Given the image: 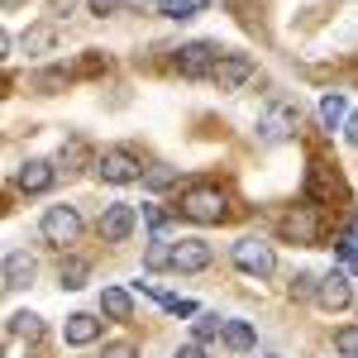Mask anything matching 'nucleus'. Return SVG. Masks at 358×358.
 <instances>
[{
  "label": "nucleus",
  "mask_w": 358,
  "mask_h": 358,
  "mask_svg": "<svg viewBox=\"0 0 358 358\" xmlns=\"http://www.w3.org/2000/svg\"><path fill=\"white\" fill-rule=\"evenodd\" d=\"M224 210H229V201H224L220 187H187L182 192V215L196 224H220Z\"/></svg>",
  "instance_id": "f257e3e1"
},
{
  "label": "nucleus",
  "mask_w": 358,
  "mask_h": 358,
  "mask_svg": "<svg viewBox=\"0 0 358 358\" xmlns=\"http://www.w3.org/2000/svg\"><path fill=\"white\" fill-rule=\"evenodd\" d=\"M234 268L248 273V277H273V268H277L273 244H263V239H239V244H234Z\"/></svg>",
  "instance_id": "f03ea898"
},
{
  "label": "nucleus",
  "mask_w": 358,
  "mask_h": 358,
  "mask_svg": "<svg viewBox=\"0 0 358 358\" xmlns=\"http://www.w3.org/2000/svg\"><path fill=\"white\" fill-rule=\"evenodd\" d=\"M296 129H301V110H296V106H287V101H277V106H268V115L258 120V134L268 138V143H282V138H296Z\"/></svg>",
  "instance_id": "7ed1b4c3"
},
{
  "label": "nucleus",
  "mask_w": 358,
  "mask_h": 358,
  "mask_svg": "<svg viewBox=\"0 0 358 358\" xmlns=\"http://www.w3.org/2000/svg\"><path fill=\"white\" fill-rule=\"evenodd\" d=\"M77 234H82V215L72 210V206H48V215H43V239L57 248L77 244Z\"/></svg>",
  "instance_id": "20e7f679"
},
{
  "label": "nucleus",
  "mask_w": 358,
  "mask_h": 358,
  "mask_svg": "<svg viewBox=\"0 0 358 358\" xmlns=\"http://www.w3.org/2000/svg\"><path fill=\"white\" fill-rule=\"evenodd\" d=\"M96 172H101V177H106L110 187H129V182H138V177H143L148 167L138 163L129 148H110V153L101 158V167H96Z\"/></svg>",
  "instance_id": "39448f33"
},
{
  "label": "nucleus",
  "mask_w": 358,
  "mask_h": 358,
  "mask_svg": "<svg viewBox=\"0 0 358 358\" xmlns=\"http://www.w3.org/2000/svg\"><path fill=\"white\" fill-rule=\"evenodd\" d=\"M215 62H220L215 43H201V38H196V43H187V48L177 53V72L196 82V77H210V72H215Z\"/></svg>",
  "instance_id": "423d86ee"
},
{
  "label": "nucleus",
  "mask_w": 358,
  "mask_h": 358,
  "mask_svg": "<svg viewBox=\"0 0 358 358\" xmlns=\"http://www.w3.org/2000/svg\"><path fill=\"white\" fill-rule=\"evenodd\" d=\"M134 224H138V210L124 206V201H115V206H106V215H101V239L106 244H124L134 234Z\"/></svg>",
  "instance_id": "0eeeda50"
},
{
  "label": "nucleus",
  "mask_w": 358,
  "mask_h": 358,
  "mask_svg": "<svg viewBox=\"0 0 358 358\" xmlns=\"http://www.w3.org/2000/svg\"><path fill=\"white\" fill-rule=\"evenodd\" d=\"M248 77H253V57H244V53H220L215 72H210V82L220 86V91H239Z\"/></svg>",
  "instance_id": "6e6552de"
},
{
  "label": "nucleus",
  "mask_w": 358,
  "mask_h": 358,
  "mask_svg": "<svg viewBox=\"0 0 358 358\" xmlns=\"http://www.w3.org/2000/svg\"><path fill=\"white\" fill-rule=\"evenodd\" d=\"M172 268H177V273H201V268H210V244H206V239H182V244H172Z\"/></svg>",
  "instance_id": "1a4fd4ad"
},
{
  "label": "nucleus",
  "mask_w": 358,
  "mask_h": 358,
  "mask_svg": "<svg viewBox=\"0 0 358 358\" xmlns=\"http://www.w3.org/2000/svg\"><path fill=\"white\" fill-rule=\"evenodd\" d=\"M315 301L325 306V310H344V306L354 301V287H349V277H344V273L320 277V287H315Z\"/></svg>",
  "instance_id": "9d476101"
},
{
  "label": "nucleus",
  "mask_w": 358,
  "mask_h": 358,
  "mask_svg": "<svg viewBox=\"0 0 358 358\" xmlns=\"http://www.w3.org/2000/svg\"><path fill=\"white\" fill-rule=\"evenodd\" d=\"M53 182H57V167H53V163H43V158H29V163L20 167V192H24V196L48 192Z\"/></svg>",
  "instance_id": "9b49d317"
},
{
  "label": "nucleus",
  "mask_w": 358,
  "mask_h": 358,
  "mask_svg": "<svg viewBox=\"0 0 358 358\" xmlns=\"http://www.w3.org/2000/svg\"><path fill=\"white\" fill-rule=\"evenodd\" d=\"M34 273H38V263H34V258H29V253H20V248H15V253H5V292H20V287H29V282H34Z\"/></svg>",
  "instance_id": "f8f14e48"
},
{
  "label": "nucleus",
  "mask_w": 358,
  "mask_h": 358,
  "mask_svg": "<svg viewBox=\"0 0 358 358\" xmlns=\"http://www.w3.org/2000/svg\"><path fill=\"white\" fill-rule=\"evenodd\" d=\"M62 339H67L72 349H82V344H96V339H101V320H96V315H67V325H62Z\"/></svg>",
  "instance_id": "ddd939ff"
},
{
  "label": "nucleus",
  "mask_w": 358,
  "mask_h": 358,
  "mask_svg": "<svg viewBox=\"0 0 358 358\" xmlns=\"http://www.w3.org/2000/svg\"><path fill=\"white\" fill-rule=\"evenodd\" d=\"M282 234L287 239H296V244H315V234H320V224H315V210H292L287 220H282Z\"/></svg>",
  "instance_id": "4468645a"
},
{
  "label": "nucleus",
  "mask_w": 358,
  "mask_h": 358,
  "mask_svg": "<svg viewBox=\"0 0 358 358\" xmlns=\"http://www.w3.org/2000/svg\"><path fill=\"white\" fill-rule=\"evenodd\" d=\"M101 310H106L110 320H129V315H134V296H129L124 287H106V292H101Z\"/></svg>",
  "instance_id": "2eb2a0df"
},
{
  "label": "nucleus",
  "mask_w": 358,
  "mask_h": 358,
  "mask_svg": "<svg viewBox=\"0 0 358 358\" xmlns=\"http://www.w3.org/2000/svg\"><path fill=\"white\" fill-rule=\"evenodd\" d=\"M224 349L248 354V349H253V325H248V320H224Z\"/></svg>",
  "instance_id": "dca6fc26"
},
{
  "label": "nucleus",
  "mask_w": 358,
  "mask_h": 358,
  "mask_svg": "<svg viewBox=\"0 0 358 358\" xmlns=\"http://www.w3.org/2000/svg\"><path fill=\"white\" fill-rule=\"evenodd\" d=\"M344 115H349L344 96H339V91H330V96L320 101V120H325V129H339V124H344Z\"/></svg>",
  "instance_id": "f3484780"
},
{
  "label": "nucleus",
  "mask_w": 358,
  "mask_h": 358,
  "mask_svg": "<svg viewBox=\"0 0 358 358\" xmlns=\"http://www.w3.org/2000/svg\"><path fill=\"white\" fill-rule=\"evenodd\" d=\"M143 268H148V273L172 268V244H167V239H153V244H148V253H143Z\"/></svg>",
  "instance_id": "a211bd4d"
},
{
  "label": "nucleus",
  "mask_w": 358,
  "mask_h": 358,
  "mask_svg": "<svg viewBox=\"0 0 358 358\" xmlns=\"http://www.w3.org/2000/svg\"><path fill=\"white\" fill-rule=\"evenodd\" d=\"M86 273H91V263H86V258H67V263H62V287H67V292L86 287Z\"/></svg>",
  "instance_id": "6ab92c4d"
},
{
  "label": "nucleus",
  "mask_w": 358,
  "mask_h": 358,
  "mask_svg": "<svg viewBox=\"0 0 358 358\" xmlns=\"http://www.w3.org/2000/svg\"><path fill=\"white\" fill-rule=\"evenodd\" d=\"M10 334H24V339H38V334H43V320H38L34 310H20V315H10Z\"/></svg>",
  "instance_id": "aec40b11"
},
{
  "label": "nucleus",
  "mask_w": 358,
  "mask_h": 358,
  "mask_svg": "<svg viewBox=\"0 0 358 358\" xmlns=\"http://www.w3.org/2000/svg\"><path fill=\"white\" fill-rule=\"evenodd\" d=\"M210 0H158V10L163 15H172V20H187V15H196V10H206Z\"/></svg>",
  "instance_id": "412c9836"
},
{
  "label": "nucleus",
  "mask_w": 358,
  "mask_h": 358,
  "mask_svg": "<svg viewBox=\"0 0 358 358\" xmlns=\"http://www.w3.org/2000/svg\"><path fill=\"white\" fill-rule=\"evenodd\" d=\"M143 220H148V229H153V239H167V234H172V220H167L158 206H143Z\"/></svg>",
  "instance_id": "4be33fe9"
},
{
  "label": "nucleus",
  "mask_w": 358,
  "mask_h": 358,
  "mask_svg": "<svg viewBox=\"0 0 358 358\" xmlns=\"http://www.w3.org/2000/svg\"><path fill=\"white\" fill-rule=\"evenodd\" d=\"M143 182H148V187H153V192H163V187H172V182H177V167H148V172H143Z\"/></svg>",
  "instance_id": "5701e85b"
},
{
  "label": "nucleus",
  "mask_w": 358,
  "mask_h": 358,
  "mask_svg": "<svg viewBox=\"0 0 358 358\" xmlns=\"http://www.w3.org/2000/svg\"><path fill=\"white\" fill-rule=\"evenodd\" d=\"M334 349L344 358H358V325H344V330L334 334Z\"/></svg>",
  "instance_id": "b1692460"
},
{
  "label": "nucleus",
  "mask_w": 358,
  "mask_h": 358,
  "mask_svg": "<svg viewBox=\"0 0 358 358\" xmlns=\"http://www.w3.org/2000/svg\"><path fill=\"white\" fill-rule=\"evenodd\" d=\"M220 325H224V320H220V315H201V320H196V344H210V339H215V334H220Z\"/></svg>",
  "instance_id": "393cba45"
},
{
  "label": "nucleus",
  "mask_w": 358,
  "mask_h": 358,
  "mask_svg": "<svg viewBox=\"0 0 358 358\" xmlns=\"http://www.w3.org/2000/svg\"><path fill=\"white\" fill-rule=\"evenodd\" d=\"M53 38H57L53 29H29V34H24V48H29V53H34V48H53Z\"/></svg>",
  "instance_id": "a878e982"
},
{
  "label": "nucleus",
  "mask_w": 358,
  "mask_h": 358,
  "mask_svg": "<svg viewBox=\"0 0 358 358\" xmlns=\"http://www.w3.org/2000/svg\"><path fill=\"white\" fill-rule=\"evenodd\" d=\"M334 253H339V263H344L349 273H358V248L354 244H344V239H339V248H334Z\"/></svg>",
  "instance_id": "bb28decb"
},
{
  "label": "nucleus",
  "mask_w": 358,
  "mask_h": 358,
  "mask_svg": "<svg viewBox=\"0 0 358 358\" xmlns=\"http://www.w3.org/2000/svg\"><path fill=\"white\" fill-rule=\"evenodd\" d=\"M120 5H124V0H91V15L106 20V15H120Z\"/></svg>",
  "instance_id": "cd10ccee"
},
{
  "label": "nucleus",
  "mask_w": 358,
  "mask_h": 358,
  "mask_svg": "<svg viewBox=\"0 0 358 358\" xmlns=\"http://www.w3.org/2000/svg\"><path fill=\"white\" fill-rule=\"evenodd\" d=\"M315 287H320V282H315L310 273H301L296 282H292V296H306V292H315Z\"/></svg>",
  "instance_id": "c85d7f7f"
},
{
  "label": "nucleus",
  "mask_w": 358,
  "mask_h": 358,
  "mask_svg": "<svg viewBox=\"0 0 358 358\" xmlns=\"http://www.w3.org/2000/svg\"><path fill=\"white\" fill-rule=\"evenodd\" d=\"M101 358H138V349H134V344H110Z\"/></svg>",
  "instance_id": "c756f323"
},
{
  "label": "nucleus",
  "mask_w": 358,
  "mask_h": 358,
  "mask_svg": "<svg viewBox=\"0 0 358 358\" xmlns=\"http://www.w3.org/2000/svg\"><path fill=\"white\" fill-rule=\"evenodd\" d=\"M344 138H349V143H358V110L349 115V124H344Z\"/></svg>",
  "instance_id": "7c9ffc66"
},
{
  "label": "nucleus",
  "mask_w": 358,
  "mask_h": 358,
  "mask_svg": "<svg viewBox=\"0 0 358 358\" xmlns=\"http://www.w3.org/2000/svg\"><path fill=\"white\" fill-rule=\"evenodd\" d=\"M177 358H206V349L201 344H187V349H177Z\"/></svg>",
  "instance_id": "2f4dec72"
},
{
  "label": "nucleus",
  "mask_w": 358,
  "mask_h": 358,
  "mask_svg": "<svg viewBox=\"0 0 358 358\" xmlns=\"http://www.w3.org/2000/svg\"><path fill=\"white\" fill-rule=\"evenodd\" d=\"M344 244H354V248H358V220H349V229H344Z\"/></svg>",
  "instance_id": "473e14b6"
},
{
  "label": "nucleus",
  "mask_w": 358,
  "mask_h": 358,
  "mask_svg": "<svg viewBox=\"0 0 358 358\" xmlns=\"http://www.w3.org/2000/svg\"><path fill=\"white\" fill-rule=\"evenodd\" d=\"M48 5H53V15H67V10H72L77 0H48Z\"/></svg>",
  "instance_id": "72a5a7b5"
},
{
  "label": "nucleus",
  "mask_w": 358,
  "mask_h": 358,
  "mask_svg": "<svg viewBox=\"0 0 358 358\" xmlns=\"http://www.w3.org/2000/svg\"><path fill=\"white\" fill-rule=\"evenodd\" d=\"M263 358H277V354H263Z\"/></svg>",
  "instance_id": "f704fd0d"
}]
</instances>
